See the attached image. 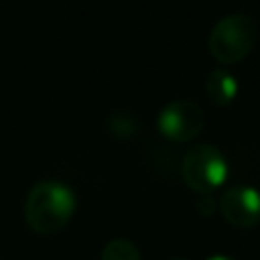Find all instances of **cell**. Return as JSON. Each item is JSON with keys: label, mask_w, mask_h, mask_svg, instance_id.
I'll return each mask as SVG.
<instances>
[{"label": "cell", "mask_w": 260, "mask_h": 260, "mask_svg": "<svg viewBox=\"0 0 260 260\" xmlns=\"http://www.w3.org/2000/svg\"><path fill=\"white\" fill-rule=\"evenodd\" d=\"M75 205L77 199L69 185L55 179H43L26 193L22 215L35 234L53 236L71 221Z\"/></svg>", "instance_id": "6da1fadb"}, {"label": "cell", "mask_w": 260, "mask_h": 260, "mask_svg": "<svg viewBox=\"0 0 260 260\" xmlns=\"http://www.w3.org/2000/svg\"><path fill=\"white\" fill-rule=\"evenodd\" d=\"M258 22L246 12H230L221 16L209 30L207 47L211 57L221 65L242 61L256 45Z\"/></svg>", "instance_id": "7a4b0ae2"}, {"label": "cell", "mask_w": 260, "mask_h": 260, "mask_svg": "<svg viewBox=\"0 0 260 260\" xmlns=\"http://www.w3.org/2000/svg\"><path fill=\"white\" fill-rule=\"evenodd\" d=\"M228 173L230 167L223 152L209 142L191 146L181 160L183 183L197 195H213L225 183Z\"/></svg>", "instance_id": "3957f363"}, {"label": "cell", "mask_w": 260, "mask_h": 260, "mask_svg": "<svg viewBox=\"0 0 260 260\" xmlns=\"http://www.w3.org/2000/svg\"><path fill=\"white\" fill-rule=\"evenodd\" d=\"M205 126L203 110L197 102L179 98L165 104L156 116L158 132L173 142H189L193 140Z\"/></svg>", "instance_id": "277c9868"}, {"label": "cell", "mask_w": 260, "mask_h": 260, "mask_svg": "<svg viewBox=\"0 0 260 260\" xmlns=\"http://www.w3.org/2000/svg\"><path fill=\"white\" fill-rule=\"evenodd\" d=\"M217 209L230 225L252 230L260 225V191L252 185L228 187L217 199Z\"/></svg>", "instance_id": "5b68a950"}, {"label": "cell", "mask_w": 260, "mask_h": 260, "mask_svg": "<svg viewBox=\"0 0 260 260\" xmlns=\"http://www.w3.org/2000/svg\"><path fill=\"white\" fill-rule=\"evenodd\" d=\"M205 95L213 106H228L238 95V79L225 67H215L205 77Z\"/></svg>", "instance_id": "8992f818"}, {"label": "cell", "mask_w": 260, "mask_h": 260, "mask_svg": "<svg viewBox=\"0 0 260 260\" xmlns=\"http://www.w3.org/2000/svg\"><path fill=\"white\" fill-rule=\"evenodd\" d=\"M100 260H142V254L138 250V246L128 240V238H112L102 254H100Z\"/></svg>", "instance_id": "52a82bcc"}, {"label": "cell", "mask_w": 260, "mask_h": 260, "mask_svg": "<svg viewBox=\"0 0 260 260\" xmlns=\"http://www.w3.org/2000/svg\"><path fill=\"white\" fill-rule=\"evenodd\" d=\"M195 207L201 215L209 217L217 211V199L213 195H197V201H195Z\"/></svg>", "instance_id": "ba28073f"}, {"label": "cell", "mask_w": 260, "mask_h": 260, "mask_svg": "<svg viewBox=\"0 0 260 260\" xmlns=\"http://www.w3.org/2000/svg\"><path fill=\"white\" fill-rule=\"evenodd\" d=\"M205 260H236V258H232V256H228V254H213V256H209V258H205Z\"/></svg>", "instance_id": "9c48e42d"}, {"label": "cell", "mask_w": 260, "mask_h": 260, "mask_svg": "<svg viewBox=\"0 0 260 260\" xmlns=\"http://www.w3.org/2000/svg\"><path fill=\"white\" fill-rule=\"evenodd\" d=\"M171 260H187V258H181V256H175V258H171Z\"/></svg>", "instance_id": "30bf717a"}]
</instances>
